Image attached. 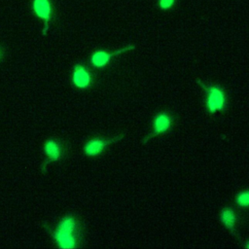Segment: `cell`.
Returning a JSON list of instances; mask_svg holds the SVG:
<instances>
[{
	"mask_svg": "<svg viewBox=\"0 0 249 249\" xmlns=\"http://www.w3.org/2000/svg\"><path fill=\"white\" fill-rule=\"evenodd\" d=\"M124 134L122 135H116L114 137H101V136H94L89 139H88L83 147L82 151L83 154L87 158H96L104 153V151L107 149V147L113 143H116L118 141H121L124 139Z\"/></svg>",
	"mask_w": 249,
	"mask_h": 249,
	"instance_id": "obj_6",
	"label": "cell"
},
{
	"mask_svg": "<svg viewBox=\"0 0 249 249\" xmlns=\"http://www.w3.org/2000/svg\"><path fill=\"white\" fill-rule=\"evenodd\" d=\"M173 124V116L167 111L157 113L152 120V131L141 141L142 144L147 143L153 137L164 134Z\"/></svg>",
	"mask_w": 249,
	"mask_h": 249,
	"instance_id": "obj_8",
	"label": "cell"
},
{
	"mask_svg": "<svg viewBox=\"0 0 249 249\" xmlns=\"http://www.w3.org/2000/svg\"><path fill=\"white\" fill-rule=\"evenodd\" d=\"M244 247H245V248H247V249H249V240H247V241H246V243H245Z\"/></svg>",
	"mask_w": 249,
	"mask_h": 249,
	"instance_id": "obj_13",
	"label": "cell"
},
{
	"mask_svg": "<svg viewBox=\"0 0 249 249\" xmlns=\"http://www.w3.org/2000/svg\"><path fill=\"white\" fill-rule=\"evenodd\" d=\"M43 228L58 249H78L84 244V224L73 213H66L54 221L45 222Z\"/></svg>",
	"mask_w": 249,
	"mask_h": 249,
	"instance_id": "obj_1",
	"label": "cell"
},
{
	"mask_svg": "<svg viewBox=\"0 0 249 249\" xmlns=\"http://www.w3.org/2000/svg\"><path fill=\"white\" fill-rule=\"evenodd\" d=\"M219 220L229 231H231L234 236L240 238L238 233L235 231V225L237 223V216L232 207H231V206L223 207L219 214Z\"/></svg>",
	"mask_w": 249,
	"mask_h": 249,
	"instance_id": "obj_9",
	"label": "cell"
},
{
	"mask_svg": "<svg viewBox=\"0 0 249 249\" xmlns=\"http://www.w3.org/2000/svg\"><path fill=\"white\" fill-rule=\"evenodd\" d=\"M234 203L240 208H249V190L238 192L234 196Z\"/></svg>",
	"mask_w": 249,
	"mask_h": 249,
	"instance_id": "obj_10",
	"label": "cell"
},
{
	"mask_svg": "<svg viewBox=\"0 0 249 249\" xmlns=\"http://www.w3.org/2000/svg\"><path fill=\"white\" fill-rule=\"evenodd\" d=\"M205 93V109L209 114L223 112L227 108V95L223 87L217 84H205L200 80H196Z\"/></svg>",
	"mask_w": 249,
	"mask_h": 249,
	"instance_id": "obj_3",
	"label": "cell"
},
{
	"mask_svg": "<svg viewBox=\"0 0 249 249\" xmlns=\"http://www.w3.org/2000/svg\"><path fill=\"white\" fill-rule=\"evenodd\" d=\"M30 9L33 16L43 22L42 35L45 36L48 33L54 19L55 10H54L53 1V0H32Z\"/></svg>",
	"mask_w": 249,
	"mask_h": 249,
	"instance_id": "obj_4",
	"label": "cell"
},
{
	"mask_svg": "<svg viewBox=\"0 0 249 249\" xmlns=\"http://www.w3.org/2000/svg\"><path fill=\"white\" fill-rule=\"evenodd\" d=\"M4 56H5V48L2 45H0V62L3 60Z\"/></svg>",
	"mask_w": 249,
	"mask_h": 249,
	"instance_id": "obj_12",
	"label": "cell"
},
{
	"mask_svg": "<svg viewBox=\"0 0 249 249\" xmlns=\"http://www.w3.org/2000/svg\"><path fill=\"white\" fill-rule=\"evenodd\" d=\"M70 78L72 86L80 90L90 89L94 82L93 73L88 65L82 62H77L73 65Z\"/></svg>",
	"mask_w": 249,
	"mask_h": 249,
	"instance_id": "obj_7",
	"label": "cell"
},
{
	"mask_svg": "<svg viewBox=\"0 0 249 249\" xmlns=\"http://www.w3.org/2000/svg\"><path fill=\"white\" fill-rule=\"evenodd\" d=\"M134 49H136V45H134V44H128L121 49L114 51V52H110V51L104 50V49H96L90 53V55L89 57V63L91 67H93L95 69H102V68H105L107 65H109L113 58H115L126 52L132 51Z\"/></svg>",
	"mask_w": 249,
	"mask_h": 249,
	"instance_id": "obj_5",
	"label": "cell"
},
{
	"mask_svg": "<svg viewBox=\"0 0 249 249\" xmlns=\"http://www.w3.org/2000/svg\"><path fill=\"white\" fill-rule=\"evenodd\" d=\"M42 149L44 156L40 165V170L42 173H46L52 163L65 160L69 152V146L67 142L56 136H51L47 138L43 144Z\"/></svg>",
	"mask_w": 249,
	"mask_h": 249,
	"instance_id": "obj_2",
	"label": "cell"
},
{
	"mask_svg": "<svg viewBox=\"0 0 249 249\" xmlns=\"http://www.w3.org/2000/svg\"><path fill=\"white\" fill-rule=\"evenodd\" d=\"M177 3V0H157V6L160 11L166 12L172 10Z\"/></svg>",
	"mask_w": 249,
	"mask_h": 249,
	"instance_id": "obj_11",
	"label": "cell"
}]
</instances>
